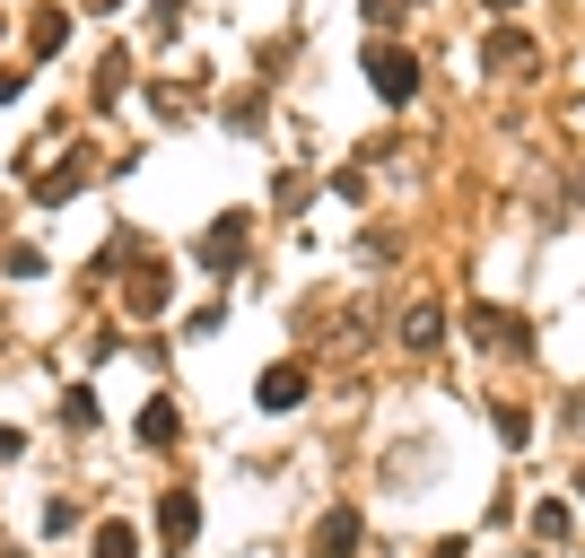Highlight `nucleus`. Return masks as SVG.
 I'll list each match as a JSON object with an SVG mask.
<instances>
[{
	"label": "nucleus",
	"instance_id": "nucleus-1",
	"mask_svg": "<svg viewBox=\"0 0 585 558\" xmlns=\"http://www.w3.org/2000/svg\"><path fill=\"white\" fill-rule=\"evenodd\" d=\"M367 88H376L384 106H411V88H420V62H411L402 44H367Z\"/></svg>",
	"mask_w": 585,
	"mask_h": 558
},
{
	"label": "nucleus",
	"instance_id": "nucleus-2",
	"mask_svg": "<svg viewBox=\"0 0 585 558\" xmlns=\"http://www.w3.org/2000/svg\"><path fill=\"white\" fill-rule=\"evenodd\" d=\"M245 236H253V219H245V210H219V219L202 227V244H193L202 271H236V262H245Z\"/></svg>",
	"mask_w": 585,
	"mask_h": 558
},
{
	"label": "nucleus",
	"instance_id": "nucleus-3",
	"mask_svg": "<svg viewBox=\"0 0 585 558\" xmlns=\"http://www.w3.org/2000/svg\"><path fill=\"white\" fill-rule=\"evenodd\" d=\"M464 324H472V340H480L489 358H516V349H533V324H516L507 306H472Z\"/></svg>",
	"mask_w": 585,
	"mask_h": 558
},
{
	"label": "nucleus",
	"instance_id": "nucleus-4",
	"mask_svg": "<svg viewBox=\"0 0 585 558\" xmlns=\"http://www.w3.org/2000/svg\"><path fill=\"white\" fill-rule=\"evenodd\" d=\"M193 533H202V497L193 489H166L158 497V541L166 550H193Z\"/></svg>",
	"mask_w": 585,
	"mask_h": 558
},
{
	"label": "nucleus",
	"instance_id": "nucleus-5",
	"mask_svg": "<svg viewBox=\"0 0 585 558\" xmlns=\"http://www.w3.org/2000/svg\"><path fill=\"white\" fill-rule=\"evenodd\" d=\"M315 558H358V506H324L315 515Z\"/></svg>",
	"mask_w": 585,
	"mask_h": 558
},
{
	"label": "nucleus",
	"instance_id": "nucleus-6",
	"mask_svg": "<svg viewBox=\"0 0 585 558\" xmlns=\"http://www.w3.org/2000/svg\"><path fill=\"white\" fill-rule=\"evenodd\" d=\"M480 62H489V70H533V35H524V26H489Z\"/></svg>",
	"mask_w": 585,
	"mask_h": 558
},
{
	"label": "nucleus",
	"instance_id": "nucleus-7",
	"mask_svg": "<svg viewBox=\"0 0 585 558\" xmlns=\"http://www.w3.org/2000/svg\"><path fill=\"white\" fill-rule=\"evenodd\" d=\"M253 402H262V411H297V402H306V366H297V358L271 366V375L253 384Z\"/></svg>",
	"mask_w": 585,
	"mask_h": 558
},
{
	"label": "nucleus",
	"instance_id": "nucleus-8",
	"mask_svg": "<svg viewBox=\"0 0 585 558\" xmlns=\"http://www.w3.org/2000/svg\"><path fill=\"white\" fill-rule=\"evenodd\" d=\"M26 44H35V62H53V53L71 44V18H62V9H35V18H26Z\"/></svg>",
	"mask_w": 585,
	"mask_h": 558
},
{
	"label": "nucleus",
	"instance_id": "nucleus-9",
	"mask_svg": "<svg viewBox=\"0 0 585 558\" xmlns=\"http://www.w3.org/2000/svg\"><path fill=\"white\" fill-rule=\"evenodd\" d=\"M175 428H184V419H175V402L158 393V402L140 411V446H175Z\"/></svg>",
	"mask_w": 585,
	"mask_h": 558
},
{
	"label": "nucleus",
	"instance_id": "nucleus-10",
	"mask_svg": "<svg viewBox=\"0 0 585 558\" xmlns=\"http://www.w3.org/2000/svg\"><path fill=\"white\" fill-rule=\"evenodd\" d=\"M437 332H446L437 306H411V315H402V340H411V349H437Z\"/></svg>",
	"mask_w": 585,
	"mask_h": 558
},
{
	"label": "nucleus",
	"instance_id": "nucleus-11",
	"mask_svg": "<svg viewBox=\"0 0 585 558\" xmlns=\"http://www.w3.org/2000/svg\"><path fill=\"white\" fill-rule=\"evenodd\" d=\"M122 306H131V315H158V306H166V288H158V271H140V280L122 288Z\"/></svg>",
	"mask_w": 585,
	"mask_h": 558
},
{
	"label": "nucleus",
	"instance_id": "nucleus-12",
	"mask_svg": "<svg viewBox=\"0 0 585 558\" xmlns=\"http://www.w3.org/2000/svg\"><path fill=\"white\" fill-rule=\"evenodd\" d=\"M62 428H97V393H88V384L62 393Z\"/></svg>",
	"mask_w": 585,
	"mask_h": 558
},
{
	"label": "nucleus",
	"instance_id": "nucleus-13",
	"mask_svg": "<svg viewBox=\"0 0 585 558\" xmlns=\"http://www.w3.org/2000/svg\"><path fill=\"white\" fill-rule=\"evenodd\" d=\"M97 558H140V533L131 524H97Z\"/></svg>",
	"mask_w": 585,
	"mask_h": 558
},
{
	"label": "nucleus",
	"instance_id": "nucleus-14",
	"mask_svg": "<svg viewBox=\"0 0 585 558\" xmlns=\"http://www.w3.org/2000/svg\"><path fill=\"white\" fill-rule=\"evenodd\" d=\"M0 271H9V280H44V253H35V244H9Z\"/></svg>",
	"mask_w": 585,
	"mask_h": 558
},
{
	"label": "nucleus",
	"instance_id": "nucleus-15",
	"mask_svg": "<svg viewBox=\"0 0 585 558\" xmlns=\"http://www.w3.org/2000/svg\"><path fill=\"white\" fill-rule=\"evenodd\" d=\"M533 533L542 541H568V506H533Z\"/></svg>",
	"mask_w": 585,
	"mask_h": 558
},
{
	"label": "nucleus",
	"instance_id": "nucleus-16",
	"mask_svg": "<svg viewBox=\"0 0 585 558\" xmlns=\"http://www.w3.org/2000/svg\"><path fill=\"white\" fill-rule=\"evenodd\" d=\"M358 9H367V18H376V26H393V18H402V9H411V0H358Z\"/></svg>",
	"mask_w": 585,
	"mask_h": 558
},
{
	"label": "nucleus",
	"instance_id": "nucleus-17",
	"mask_svg": "<svg viewBox=\"0 0 585 558\" xmlns=\"http://www.w3.org/2000/svg\"><path fill=\"white\" fill-rule=\"evenodd\" d=\"M18 446H26V437H18V428H0V462H18Z\"/></svg>",
	"mask_w": 585,
	"mask_h": 558
},
{
	"label": "nucleus",
	"instance_id": "nucleus-18",
	"mask_svg": "<svg viewBox=\"0 0 585 558\" xmlns=\"http://www.w3.org/2000/svg\"><path fill=\"white\" fill-rule=\"evenodd\" d=\"M158 18H166V26H175V18H184V0H158Z\"/></svg>",
	"mask_w": 585,
	"mask_h": 558
},
{
	"label": "nucleus",
	"instance_id": "nucleus-19",
	"mask_svg": "<svg viewBox=\"0 0 585 558\" xmlns=\"http://www.w3.org/2000/svg\"><path fill=\"white\" fill-rule=\"evenodd\" d=\"M429 558H464V541H437V550H429Z\"/></svg>",
	"mask_w": 585,
	"mask_h": 558
},
{
	"label": "nucleus",
	"instance_id": "nucleus-20",
	"mask_svg": "<svg viewBox=\"0 0 585 558\" xmlns=\"http://www.w3.org/2000/svg\"><path fill=\"white\" fill-rule=\"evenodd\" d=\"M489 9H498V18H516V9H524V0H489Z\"/></svg>",
	"mask_w": 585,
	"mask_h": 558
},
{
	"label": "nucleus",
	"instance_id": "nucleus-21",
	"mask_svg": "<svg viewBox=\"0 0 585 558\" xmlns=\"http://www.w3.org/2000/svg\"><path fill=\"white\" fill-rule=\"evenodd\" d=\"M577 497H585V471H577Z\"/></svg>",
	"mask_w": 585,
	"mask_h": 558
},
{
	"label": "nucleus",
	"instance_id": "nucleus-22",
	"mask_svg": "<svg viewBox=\"0 0 585 558\" xmlns=\"http://www.w3.org/2000/svg\"><path fill=\"white\" fill-rule=\"evenodd\" d=\"M0 219H9V210H0Z\"/></svg>",
	"mask_w": 585,
	"mask_h": 558
}]
</instances>
